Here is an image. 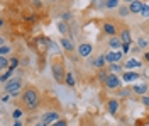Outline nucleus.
<instances>
[{
	"mask_svg": "<svg viewBox=\"0 0 149 126\" xmlns=\"http://www.w3.org/2000/svg\"><path fill=\"white\" fill-rule=\"evenodd\" d=\"M127 9H129V12H132V14H137V12H141V9H142V4H141V2H130V5Z\"/></svg>",
	"mask_w": 149,
	"mask_h": 126,
	"instance_id": "nucleus-8",
	"label": "nucleus"
},
{
	"mask_svg": "<svg viewBox=\"0 0 149 126\" xmlns=\"http://www.w3.org/2000/svg\"><path fill=\"white\" fill-rule=\"evenodd\" d=\"M110 70H112V72H120V65H117V63H113V65L110 67ZM112 72H110V73H112Z\"/></svg>",
	"mask_w": 149,
	"mask_h": 126,
	"instance_id": "nucleus-29",
	"label": "nucleus"
},
{
	"mask_svg": "<svg viewBox=\"0 0 149 126\" xmlns=\"http://www.w3.org/2000/svg\"><path fill=\"white\" fill-rule=\"evenodd\" d=\"M2 26H3V20L0 19V27H2Z\"/></svg>",
	"mask_w": 149,
	"mask_h": 126,
	"instance_id": "nucleus-34",
	"label": "nucleus"
},
{
	"mask_svg": "<svg viewBox=\"0 0 149 126\" xmlns=\"http://www.w3.org/2000/svg\"><path fill=\"white\" fill-rule=\"evenodd\" d=\"M119 14H120L122 17H125V15L129 14V9H127V7H120V10H119Z\"/></svg>",
	"mask_w": 149,
	"mask_h": 126,
	"instance_id": "nucleus-24",
	"label": "nucleus"
},
{
	"mask_svg": "<svg viewBox=\"0 0 149 126\" xmlns=\"http://www.w3.org/2000/svg\"><path fill=\"white\" fill-rule=\"evenodd\" d=\"M10 75H12V70H9V72H7L5 75H0V82H5V80H9Z\"/></svg>",
	"mask_w": 149,
	"mask_h": 126,
	"instance_id": "nucleus-23",
	"label": "nucleus"
},
{
	"mask_svg": "<svg viewBox=\"0 0 149 126\" xmlns=\"http://www.w3.org/2000/svg\"><path fill=\"white\" fill-rule=\"evenodd\" d=\"M119 41H120V44H130V32L129 31H124Z\"/></svg>",
	"mask_w": 149,
	"mask_h": 126,
	"instance_id": "nucleus-10",
	"label": "nucleus"
},
{
	"mask_svg": "<svg viewBox=\"0 0 149 126\" xmlns=\"http://www.w3.org/2000/svg\"><path fill=\"white\" fill-rule=\"evenodd\" d=\"M117 107H119V102H117V101H110V102H109V111H110V114H115V113H117Z\"/></svg>",
	"mask_w": 149,
	"mask_h": 126,
	"instance_id": "nucleus-15",
	"label": "nucleus"
},
{
	"mask_svg": "<svg viewBox=\"0 0 149 126\" xmlns=\"http://www.w3.org/2000/svg\"><path fill=\"white\" fill-rule=\"evenodd\" d=\"M92 65L93 67H97V68H102L103 65H105V58H103V56H98V58L92 60Z\"/></svg>",
	"mask_w": 149,
	"mask_h": 126,
	"instance_id": "nucleus-13",
	"label": "nucleus"
},
{
	"mask_svg": "<svg viewBox=\"0 0 149 126\" xmlns=\"http://www.w3.org/2000/svg\"><path fill=\"white\" fill-rule=\"evenodd\" d=\"M20 80H10V82H7L5 84V92L7 94H10V96H17L19 94V90H20Z\"/></svg>",
	"mask_w": 149,
	"mask_h": 126,
	"instance_id": "nucleus-2",
	"label": "nucleus"
},
{
	"mask_svg": "<svg viewBox=\"0 0 149 126\" xmlns=\"http://www.w3.org/2000/svg\"><path fill=\"white\" fill-rule=\"evenodd\" d=\"M61 44H63V48H65L66 51H73V49H74V44L70 41V39H66V38L61 39Z\"/></svg>",
	"mask_w": 149,
	"mask_h": 126,
	"instance_id": "nucleus-11",
	"label": "nucleus"
},
{
	"mask_svg": "<svg viewBox=\"0 0 149 126\" xmlns=\"http://www.w3.org/2000/svg\"><path fill=\"white\" fill-rule=\"evenodd\" d=\"M19 65V60L17 58H12V60H9V67H10V70H14V68Z\"/></svg>",
	"mask_w": 149,
	"mask_h": 126,
	"instance_id": "nucleus-21",
	"label": "nucleus"
},
{
	"mask_svg": "<svg viewBox=\"0 0 149 126\" xmlns=\"http://www.w3.org/2000/svg\"><path fill=\"white\" fill-rule=\"evenodd\" d=\"M59 31H61V32H66V26H65V22H61V24H59Z\"/></svg>",
	"mask_w": 149,
	"mask_h": 126,
	"instance_id": "nucleus-31",
	"label": "nucleus"
},
{
	"mask_svg": "<svg viewBox=\"0 0 149 126\" xmlns=\"http://www.w3.org/2000/svg\"><path fill=\"white\" fill-rule=\"evenodd\" d=\"M139 65H141V61L136 58H130L129 61H125V68H137Z\"/></svg>",
	"mask_w": 149,
	"mask_h": 126,
	"instance_id": "nucleus-12",
	"label": "nucleus"
},
{
	"mask_svg": "<svg viewBox=\"0 0 149 126\" xmlns=\"http://www.w3.org/2000/svg\"><path fill=\"white\" fill-rule=\"evenodd\" d=\"M103 31H105V34H110V36H113V34H115V26L107 22V24L103 26Z\"/></svg>",
	"mask_w": 149,
	"mask_h": 126,
	"instance_id": "nucleus-14",
	"label": "nucleus"
},
{
	"mask_svg": "<svg viewBox=\"0 0 149 126\" xmlns=\"http://www.w3.org/2000/svg\"><path fill=\"white\" fill-rule=\"evenodd\" d=\"M103 82H105V85H107L109 89H117L119 85H120V80H119V77H117V75H113V73H109V75L105 77V80H103Z\"/></svg>",
	"mask_w": 149,
	"mask_h": 126,
	"instance_id": "nucleus-3",
	"label": "nucleus"
},
{
	"mask_svg": "<svg viewBox=\"0 0 149 126\" xmlns=\"http://www.w3.org/2000/svg\"><path fill=\"white\" fill-rule=\"evenodd\" d=\"M103 5H105V7H109V9H115V7L119 5V0H107Z\"/></svg>",
	"mask_w": 149,
	"mask_h": 126,
	"instance_id": "nucleus-18",
	"label": "nucleus"
},
{
	"mask_svg": "<svg viewBox=\"0 0 149 126\" xmlns=\"http://www.w3.org/2000/svg\"><path fill=\"white\" fill-rule=\"evenodd\" d=\"M22 101H24V104H26L29 109H34V107H37V104H39L37 92L34 90V89H27V90L24 92V96H22Z\"/></svg>",
	"mask_w": 149,
	"mask_h": 126,
	"instance_id": "nucleus-1",
	"label": "nucleus"
},
{
	"mask_svg": "<svg viewBox=\"0 0 149 126\" xmlns=\"http://www.w3.org/2000/svg\"><path fill=\"white\" fill-rule=\"evenodd\" d=\"M14 126H22V125H20V123L17 121V123H14Z\"/></svg>",
	"mask_w": 149,
	"mask_h": 126,
	"instance_id": "nucleus-33",
	"label": "nucleus"
},
{
	"mask_svg": "<svg viewBox=\"0 0 149 126\" xmlns=\"http://www.w3.org/2000/svg\"><path fill=\"white\" fill-rule=\"evenodd\" d=\"M134 92H136V94H144V96H146L148 85H136V87H134Z\"/></svg>",
	"mask_w": 149,
	"mask_h": 126,
	"instance_id": "nucleus-16",
	"label": "nucleus"
},
{
	"mask_svg": "<svg viewBox=\"0 0 149 126\" xmlns=\"http://www.w3.org/2000/svg\"><path fill=\"white\" fill-rule=\"evenodd\" d=\"M9 51H10L9 46H0V56H5V55H7Z\"/></svg>",
	"mask_w": 149,
	"mask_h": 126,
	"instance_id": "nucleus-22",
	"label": "nucleus"
},
{
	"mask_svg": "<svg viewBox=\"0 0 149 126\" xmlns=\"http://www.w3.org/2000/svg\"><path fill=\"white\" fill-rule=\"evenodd\" d=\"M12 116L15 118V119H19V118L22 116V111H20V109H15V111H14V113H12Z\"/></svg>",
	"mask_w": 149,
	"mask_h": 126,
	"instance_id": "nucleus-26",
	"label": "nucleus"
},
{
	"mask_svg": "<svg viewBox=\"0 0 149 126\" xmlns=\"http://www.w3.org/2000/svg\"><path fill=\"white\" fill-rule=\"evenodd\" d=\"M36 126H46V125H44V123H37Z\"/></svg>",
	"mask_w": 149,
	"mask_h": 126,
	"instance_id": "nucleus-32",
	"label": "nucleus"
},
{
	"mask_svg": "<svg viewBox=\"0 0 149 126\" xmlns=\"http://www.w3.org/2000/svg\"><path fill=\"white\" fill-rule=\"evenodd\" d=\"M117 48H120V41L117 38H112L110 39V49H117Z\"/></svg>",
	"mask_w": 149,
	"mask_h": 126,
	"instance_id": "nucleus-19",
	"label": "nucleus"
},
{
	"mask_svg": "<svg viewBox=\"0 0 149 126\" xmlns=\"http://www.w3.org/2000/svg\"><path fill=\"white\" fill-rule=\"evenodd\" d=\"M107 75H109V73H105V72H100V73H98V78H100V80H105V77H107Z\"/></svg>",
	"mask_w": 149,
	"mask_h": 126,
	"instance_id": "nucleus-30",
	"label": "nucleus"
},
{
	"mask_svg": "<svg viewBox=\"0 0 149 126\" xmlns=\"http://www.w3.org/2000/svg\"><path fill=\"white\" fill-rule=\"evenodd\" d=\"M78 53H80V56H88L90 53H92V46L90 44H80V48H78Z\"/></svg>",
	"mask_w": 149,
	"mask_h": 126,
	"instance_id": "nucleus-7",
	"label": "nucleus"
},
{
	"mask_svg": "<svg viewBox=\"0 0 149 126\" xmlns=\"http://www.w3.org/2000/svg\"><path fill=\"white\" fill-rule=\"evenodd\" d=\"M5 68H9V60L5 56H0V70H5Z\"/></svg>",
	"mask_w": 149,
	"mask_h": 126,
	"instance_id": "nucleus-20",
	"label": "nucleus"
},
{
	"mask_svg": "<svg viewBox=\"0 0 149 126\" xmlns=\"http://www.w3.org/2000/svg\"><path fill=\"white\" fill-rule=\"evenodd\" d=\"M103 58H105V63H117L122 60V53L120 51H109Z\"/></svg>",
	"mask_w": 149,
	"mask_h": 126,
	"instance_id": "nucleus-4",
	"label": "nucleus"
},
{
	"mask_svg": "<svg viewBox=\"0 0 149 126\" xmlns=\"http://www.w3.org/2000/svg\"><path fill=\"white\" fill-rule=\"evenodd\" d=\"M53 73H54V78L58 82H63V78H65V70H63V65H61V63H54V65H53Z\"/></svg>",
	"mask_w": 149,
	"mask_h": 126,
	"instance_id": "nucleus-6",
	"label": "nucleus"
},
{
	"mask_svg": "<svg viewBox=\"0 0 149 126\" xmlns=\"http://www.w3.org/2000/svg\"><path fill=\"white\" fill-rule=\"evenodd\" d=\"M139 75L137 73H134V72H125L124 73V82H132V80H137Z\"/></svg>",
	"mask_w": 149,
	"mask_h": 126,
	"instance_id": "nucleus-9",
	"label": "nucleus"
},
{
	"mask_svg": "<svg viewBox=\"0 0 149 126\" xmlns=\"http://www.w3.org/2000/svg\"><path fill=\"white\" fill-rule=\"evenodd\" d=\"M63 80H65L68 85H74V77H73V73H65V78H63Z\"/></svg>",
	"mask_w": 149,
	"mask_h": 126,
	"instance_id": "nucleus-17",
	"label": "nucleus"
},
{
	"mask_svg": "<svg viewBox=\"0 0 149 126\" xmlns=\"http://www.w3.org/2000/svg\"><path fill=\"white\" fill-rule=\"evenodd\" d=\"M139 46L141 48H148V41H146L144 38H141L139 39Z\"/></svg>",
	"mask_w": 149,
	"mask_h": 126,
	"instance_id": "nucleus-27",
	"label": "nucleus"
},
{
	"mask_svg": "<svg viewBox=\"0 0 149 126\" xmlns=\"http://www.w3.org/2000/svg\"><path fill=\"white\" fill-rule=\"evenodd\" d=\"M141 12H142V14H144L146 17H148V15H149V7H148V5H146V4H142V9H141Z\"/></svg>",
	"mask_w": 149,
	"mask_h": 126,
	"instance_id": "nucleus-25",
	"label": "nucleus"
},
{
	"mask_svg": "<svg viewBox=\"0 0 149 126\" xmlns=\"http://www.w3.org/2000/svg\"><path fill=\"white\" fill-rule=\"evenodd\" d=\"M51 126H66V121H63V119H58L56 123H53Z\"/></svg>",
	"mask_w": 149,
	"mask_h": 126,
	"instance_id": "nucleus-28",
	"label": "nucleus"
},
{
	"mask_svg": "<svg viewBox=\"0 0 149 126\" xmlns=\"http://www.w3.org/2000/svg\"><path fill=\"white\" fill-rule=\"evenodd\" d=\"M59 119V114L58 113H54V111H51V113H46L44 116H42V121L41 123H44V125H53V123H56Z\"/></svg>",
	"mask_w": 149,
	"mask_h": 126,
	"instance_id": "nucleus-5",
	"label": "nucleus"
}]
</instances>
